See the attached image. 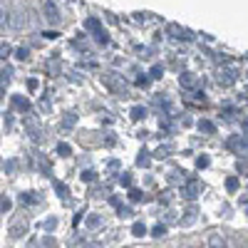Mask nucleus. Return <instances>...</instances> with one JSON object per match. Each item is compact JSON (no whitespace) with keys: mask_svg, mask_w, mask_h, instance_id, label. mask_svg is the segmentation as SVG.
Listing matches in <instances>:
<instances>
[{"mask_svg":"<svg viewBox=\"0 0 248 248\" xmlns=\"http://www.w3.org/2000/svg\"><path fill=\"white\" fill-rule=\"evenodd\" d=\"M10 17H13L10 10H8L3 3H0V32H5V30L10 28Z\"/></svg>","mask_w":248,"mask_h":248,"instance_id":"f257e3e1","label":"nucleus"},{"mask_svg":"<svg viewBox=\"0 0 248 248\" xmlns=\"http://www.w3.org/2000/svg\"><path fill=\"white\" fill-rule=\"evenodd\" d=\"M57 152L67 156V154H70V147H67V144H60V147H57Z\"/></svg>","mask_w":248,"mask_h":248,"instance_id":"20e7f679","label":"nucleus"},{"mask_svg":"<svg viewBox=\"0 0 248 248\" xmlns=\"http://www.w3.org/2000/svg\"><path fill=\"white\" fill-rule=\"evenodd\" d=\"M134 236H144V233H147V229H144V223H134Z\"/></svg>","mask_w":248,"mask_h":248,"instance_id":"f03ea898","label":"nucleus"},{"mask_svg":"<svg viewBox=\"0 0 248 248\" xmlns=\"http://www.w3.org/2000/svg\"><path fill=\"white\" fill-rule=\"evenodd\" d=\"M132 117H134V119H141V117H144V109H141V107H137V109H134V114H132Z\"/></svg>","mask_w":248,"mask_h":248,"instance_id":"423d86ee","label":"nucleus"},{"mask_svg":"<svg viewBox=\"0 0 248 248\" xmlns=\"http://www.w3.org/2000/svg\"><path fill=\"white\" fill-rule=\"evenodd\" d=\"M164 233H167V229H164V226H156V229H154V236H164Z\"/></svg>","mask_w":248,"mask_h":248,"instance_id":"39448f33","label":"nucleus"},{"mask_svg":"<svg viewBox=\"0 0 248 248\" xmlns=\"http://www.w3.org/2000/svg\"><path fill=\"white\" fill-rule=\"evenodd\" d=\"M199 129H201V132H214V124H211V122H201Z\"/></svg>","mask_w":248,"mask_h":248,"instance_id":"7ed1b4c3","label":"nucleus"}]
</instances>
